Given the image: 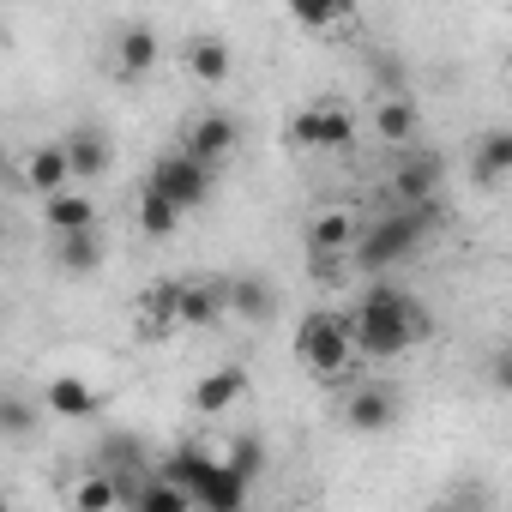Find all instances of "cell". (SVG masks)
<instances>
[{
	"label": "cell",
	"instance_id": "cell-19",
	"mask_svg": "<svg viewBox=\"0 0 512 512\" xmlns=\"http://www.w3.org/2000/svg\"><path fill=\"white\" fill-rule=\"evenodd\" d=\"M37 428H43V410L31 404V392H19V386H0V440L25 446Z\"/></svg>",
	"mask_w": 512,
	"mask_h": 512
},
{
	"label": "cell",
	"instance_id": "cell-18",
	"mask_svg": "<svg viewBox=\"0 0 512 512\" xmlns=\"http://www.w3.org/2000/svg\"><path fill=\"white\" fill-rule=\"evenodd\" d=\"M247 392V374L229 362V368H211V374H199V386H193V410L199 416H223L235 398Z\"/></svg>",
	"mask_w": 512,
	"mask_h": 512
},
{
	"label": "cell",
	"instance_id": "cell-17",
	"mask_svg": "<svg viewBox=\"0 0 512 512\" xmlns=\"http://www.w3.org/2000/svg\"><path fill=\"white\" fill-rule=\"evenodd\" d=\"M512 175V133L506 127H488L476 139V157H470V181L476 187H500Z\"/></svg>",
	"mask_w": 512,
	"mask_h": 512
},
{
	"label": "cell",
	"instance_id": "cell-29",
	"mask_svg": "<svg viewBox=\"0 0 512 512\" xmlns=\"http://www.w3.org/2000/svg\"><path fill=\"white\" fill-rule=\"evenodd\" d=\"M434 512H464V506H434Z\"/></svg>",
	"mask_w": 512,
	"mask_h": 512
},
{
	"label": "cell",
	"instance_id": "cell-21",
	"mask_svg": "<svg viewBox=\"0 0 512 512\" xmlns=\"http://www.w3.org/2000/svg\"><path fill=\"white\" fill-rule=\"evenodd\" d=\"M356 211H344V205H332V211H320L314 223H308V247H314V260L320 253H350V241H356Z\"/></svg>",
	"mask_w": 512,
	"mask_h": 512
},
{
	"label": "cell",
	"instance_id": "cell-12",
	"mask_svg": "<svg viewBox=\"0 0 512 512\" xmlns=\"http://www.w3.org/2000/svg\"><path fill=\"white\" fill-rule=\"evenodd\" d=\"M187 73L199 79V85H229V73H235V49H229V37H211V31H199V37H187Z\"/></svg>",
	"mask_w": 512,
	"mask_h": 512
},
{
	"label": "cell",
	"instance_id": "cell-1",
	"mask_svg": "<svg viewBox=\"0 0 512 512\" xmlns=\"http://www.w3.org/2000/svg\"><path fill=\"white\" fill-rule=\"evenodd\" d=\"M344 326H350V350L356 356H374V362H392V356L416 350L434 332L428 308L416 296H404V290H386V284H374L356 302V314H344Z\"/></svg>",
	"mask_w": 512,
	"mask_h": 512
},
{
	"label": "cell",
	"instance_id": "cell-9",
	"mask_svg": "<svg viewBox=\"0 0 512 512\" xmlns=\"http://www.w3.org/2000/svg\"><path fill=\"white\" fill-rule=\"evenodd\" d=\"M229 314L223 278H175V326H217Z\"/></svg>",
	"mask_w": 512,
	"mask_h": 512
},
{
	"label": "cell",
	"instance_id": "cell-6",
	"mask_svg": "<svg viewBox=\"0 0 512 512\" xmlns=\"http://www.w3.org/2000/svg\"><path fill=\"white\" fill-rule=\"evenodd\" d=\"M290 139L308 145V151H344V145H356V115L338 109V103H308L290 121Z\"/></svg>",
	"mask_w": 512,
	"mask_h": 512
},
{
	"label": "cell",
	"instance_id": "cell-25",
	"mask_svg": "<svg viewBox=\"0 0 512 512\" xmlns=\"http://www.w3.org/2000/svg\"><path fill=\"white\" fill-rule=\"evenodd\" d=\"M133 211H139V229H145L151 241L175 235V223H181V211H175V205H169L163 193H151V187H139V205H133Z\"/></svg>",
	"mask_w": 512,
	"mask_h": 512
},
{
	"label": "cell",
	"instance_id": "cell-3",
	"mask_svg": "<svg viewBox=\"0 0 512 512\" xmlns=\"http://www.w3.org/2000/svg\"><path fill=\"white\" fill-rule=\"evenodd\" d=\"M428 223H434V205H404V211H392V217H374L368 229H356V241H350V260H356V272L380 278V272L404 266L410 253L422 247Z\"/></svg>",
	"mask_w": 512,
	"mask_h": 512
},
{
	"label": "cell",
	"instance_id": "cell-16",
	"mask_svg": "<svg viewBox=\"0 0 512 512\" xmlns=\"http://www.w3.org/2000/svg\"><path fill=\"white\" fill-rule=\"evenodd\" d=\"M374 133H380L386 145L416 151V139H422V109H416V97H386V103L374 109Z\"/></svg>",
	"mask_w": 512,
	"mask_h": 512
},
{
	"label": "cell",
	"instance_id": "cell-2",
	"mask_svg": "<svg viewBox=\"0 0 512 512\" xmlns=\"http://www.w3.org/2000/svg\"><path fill=\"white\" fill-rule=\"evenodd\" d=\"M163 482L181 488L187 506H199V512H247V482L199 446H175L169 464H163Z\"/></svg>",
	"mask_w": 512,
	"mask_h": 512
},
{
	"label": "cell",
	"instance_id": "cell-14",
	"mask_svg": "<svg viewBox=\"0 0 512 512\" xmlns=\"http://www.w3.org/2000/svg\"><path fill=\"white\" fill-rule=\"evenodd\" d=\"M43 410L61 416V422H91V416H97V392H91V380L61 374V380L43 386Z\"/></svg>",
	"mask_w": 512,
	"mask_h": 512
},
{
	"label": "cell",
	"instance_id": "cell-7",
	"mask_svg": "<svg viewBox=\"0 0 512 512\" xmlns=\"http://www.w3.org/2000/svg\"><path fill=\"white\" fill-rule=\"evenodd\" d=\"M61 145V157H67V181H103L109 175V163H115V145H109V133L97 127V121H79L67 139H55Z\"/></svg>",
	"mask_w": 512,
	"mask_h": 512
},
{
	"label": "cell",
	"instance_id": "cell-20",
	"mask_svg": "<svg viewBox=\"0 0 512 512\" xmlns=\"http://www.w3.org/2000/svg\"><path fill=\"white\" fill-rule=\"evenodd\" d=\"M55 266L67 278H91L103 266V235L97 229H79V235H55Z\"/></svg>",
	"mask_w": 512,
	"mask_h": 512
},
{
	"label": "cell",
	"instance_id": "cell-30",
	"mask_svg": "<svg viewBox=\"0 0 512 512\" xmlns=\"http://www.w3.org/2000/svg\"><path fill=\"white\" fill-rule=\"evenodd\" d=\"M0 512H7V500H0Z\"/></svg>",
	"mask_w": 512,
	"mask_h": 512
},
{
	"label": "cell",
	"instance_id": "cell-15",
	"mask_svg": "<svg viewBox=\"0 0 512 512\" xmlns=\"http://www.w3.org/2000/svg\"><path fill=\"white\" fill-rule=\"evenodd\" d=\"M223 290H229V314H241V320H253V326H266V320L278 314V290H272L266 278H253V272L223 278Z\"/></svg>",
	"mask_w": 512,
	"mask_h": 512
},
{
	"label": "cell",
	"instance_id": "cell-27",
	"mask_svg": "<svg viewBox=\"0 0 512 512\" xmlns=\"http://www.w3.org/2000/svg\"><path fill=\"white\" fill-rule=\"evenodd\" d=\"M350 7H296V25L302 31H326V25H338Z\"/></svg>",
	"mask_w": 512,
	"mask_h": 512
},
{
	"label": "cell",
	"instance_id": "cell-22",
	"mask_svg": "<svg viewBox=\"0 0 512 512\" xmlns=\"http://www.w3.org/2000/svg\"><path fill=\"white\" fill-rule=\"evenodd\" d=\"M43 217H49V229L55 235H79V229H97V205H91V193H55V199H43Z\"/></svg>",
	"mask_w": 512,
	"mask_h": 512
},
{
	"label": "cell",
	"instance_id": "cell-4",
	"mask_svg": "<svg viewBox=\"0 0 512 512\" xmlns=\"http://www.w3.org/2000/svg\"><path fill=\"white\" fill-rule=\"evenodd\" d=\"M350 326H344V314H326V308H314V314H302V326H296V362L308 368V374H320V380H338L344 368H350Z\"/></svg>",
	"mask_w": 512,
	"mask_h": 512
},
{
	"label": "cell",
	"instance_id": "cell-23",
	"mask_svg": "<svg viewBox=\"0 0 512 512\" xmlns=\"http://www.w3.org/2000/svg\"><path fill=\"white\" fill-rule=\"evenodd\" d=\"M25 187L43 193V199H55V193L73 187V181H67V157H61V145H37V151H31V163H25Z\"/></svg>",
	"mask_w": 512,
	"mask_h": 512
},
{
	"label": "cell",
	"instance_id": "cell-11",
	"mask_svg": "<svg viewBox=\"0 0 512 512\" xmlns=\"http://www.w3.org/2000/svg\"><path fill=\"white\" fill-rule=\"evenodd\" d=\"M157 55H163L157 25L133 19V25H121V31H115V73H121V79H145V73L157 67Z\"/></svg>",
	"mask_w": 512,
	"mask_h": 512
},
{
	"label": "cell",
	"instance_id": "cell-26",
	"mask_svg": "<svg viewBox=\"0 0 512 512\" xmlns=\"http://www.w3.org/2000/svg\"><path fill=\"white\" fill-rule=\"evenodd\" d=\"M73 512H115V476L109 470H91L73 488Z\"/></svg>",
	"mask_w": 512,
	"mask_h": 512
},
{
	"label": "cell",
	"instance_id": "cell-13",
	"mask_svg": "<svg viewBox=\"0 0 512 512\" xmlns=\"http://www.w3.org/2000/svg\"><path fill=\"white\" fill-rule=\"evenodd\" d=\"M392 193L410 199V205H434V193H440V157L434 151H410L398 163V175H392Z\"/></svg>",
	"mask_w": 512,
	"mask_h": 512
},
{
	"label": "cell",
	"instance_id": "cell-28",
	"mask_svg": "<svg viewBox=\"0 0 512 512\" xmlns=\"http://www.w3.org/2000/svg\"><path fill=\"white\" fill-rule=\"evenodd\" d=\"M0 175H7V145H0Z\"/></svg>",
	"mask_w": 512,
	"mask_h": 512
},
{
	"label": "cell",
	"instance_id": "cell-8",
	"mask_svg": "<svg viewBox=\"0 0 512 512\" xmlns=\"http://www.w3.org/2000/svg\"><path fill=\"white\" fill-rule=\"evenodd\" d=\"M235 145H241V121H235V115H223V109H205V115L187 127V139H181V157H193V163L217 169V163H223Z\"/></svg>",
	"mask_w": 512,
	"mask_h": 512
},
{
	"label": "cell",
	"instance_id": "cell-24",
	"mask_svg": "<svg viewBox=\"0 0 512 512\" xmlns=\"http://www.w3.org/2000/svg\"><path fill=\"white\" fill-rule=\"evenodd\" d=\"M223 464L253 488V482H260V470H266V440H260V434H235L229 452H223Z\"/></svg>",
	"mask_w": 512,
	"mask_h": 512
},
{
	"label": "cell",
	"instance_id": "cell-5",
	"mask_svg": "<svg viewBox=\"0 0 512 512\" xmlns=\"http://www.w3.org/2000/svg\"><path fill=\"white\" fill-rule=\"evenodd\" d=\"M211 175H217V169H205V163H193V157H181V151H163L145 187H151V193H163V199L187 217L193 205H205V199H211Z\"/></svg>",
	"mask_w": 512,
	"mask_h": 512
},
{
	"label": "cell",
	"instance_id": "cell-10",
	"mask_svg": "<svg viewBox=\"0 0 512 512\" xmlns=\"http://www.w3.org/2000/svg\"><path fill=\"white\" fill-rule=\"evenodd\" d=\"M344 422H350L356 434H386V428L398 422V392H392L386 380H362V386H350V398H344Z\"/></svg>",
	"mask_w": 512,
	"mask_h": 512
}]
</instances>
